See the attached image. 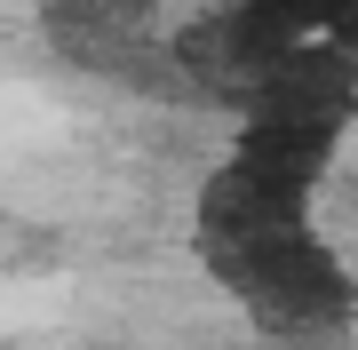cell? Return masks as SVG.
I'll return each mask as SVG.
<instances>
[{"mask_svg":"<svg viewBox=\"0 0 358 350\" xmlns=\"http://www.w3.org/2000/svg\"><path fill=\"white\" fill-rule=\"evenodd\" d=\"M207 263L239 286L271 326H334L350 311V286L334 271V255L303 231V191L247 175L239 159L207 183Z\"/></svg>","mask_w":358,"mask_h":350,"instance_id":"1","label":"cell"}]
</instances>
